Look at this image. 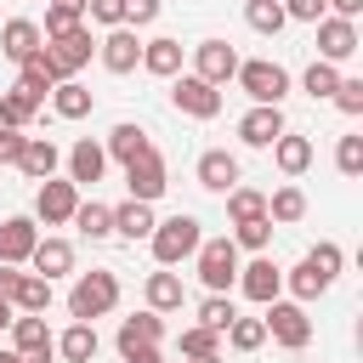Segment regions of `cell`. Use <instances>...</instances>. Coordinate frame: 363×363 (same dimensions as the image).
I'll return each mask as SVG.
<instances>
[{"label":"cell","mask_w":363,"mask_h":363,"mask_svg":"<svg viewBox=\"0 0 363 363\" xmlns=\"http://www.w3.org/2000/svg\"><path fill=\"white\" fill-rule=\"evenodd\" d=\"M40 45H45V34H40V23H28V17H11V23L0 28V51H6L11 62H28Z\"/></svg>","instance_id":"19"},{"label":"cell","mask_w":363,"mask_h":363,"mask_svg":"<svg viewBox=\"0 0 363 363\" xmlns=\"http://www.w3.org/2000/svg\"><path fill=\"white\" fill-rule=\"evenodd\" d=\"M159 17V0H125V23L130 28H142V23H153Z\"/></svg>","instance_id":"48"},{"label":"cell","mask_w":363,"mask_h":363,"mask_svg":"<svg viewBox=\"0 0 363 363\" xmlns=\"http://www.w3.org/2000/svg\"><path fill=\"white\" fill-rule=\"evenodd\" d=\"M51 108H57V119H85L91 113V91L79 79H57L51 85Z\"/></svg>","instance_id":"26"},{"label":"cell","mask_w":363,"mask_h":363,"mask_svg":"<svg viewBox=\"0 0 363 363\" xmlns=\"http://www.w3.org/2000/svg\"><path fill=\"white\" fill-rule=\"evenodd\" d=\"M57 164H62V153H57V142H51V136H23L17 170H23L28 182H45V176H57Z\"/></svg>","instance_id":"17"},{"label":"cell","mask_w":363,"mask_h":363,"mask_svg":"<svg viewBox=\"0 0 363 363\" xmlns=\"http://www.w3.org/2000/svg\"><path fill=\"white\" fill-rule=\"evenodd\" d=\"M11 352L28 357V352H57L51 329H45V312H17L11 318Z\"/></svg>","instance_id":"18"},{"label":"cell","mask_w":363,"mask_h":363,"mask_svg":"<svg viewBox=\"0 0 363 363\" xmlns=\"http://www.w3.org/2000/svg\"><path fill=\"white\" fill-rule=\"evenodd\" d=\"M102 170H108V153H102V142L79 136V142L68 147V182H74V187H96V182H102Z\"/></svg>","instance_id":"16"},{"label":"cell","mask_w":363,"mask_h":363,"mask_svg":"<svg viewBox=\"0 0 363 363\" xmlns=\"http://www.w3.org/2000/svg\"><path fill=\"white\" fill-rule=\"evenodd\" d=\"M142 68L159 79H176L182 74V40H142Z\"/></svg>","instance_id":"23"},{"label":"cell","mask_w":363,"mask_h":363,"mask_svg":"<svg viewBox=\"0 0 363 363\" xmlns=\"http://www.w3.org/2000/svg\"><path fill=\"white\" fill-rule=\"evenodd\" d=\"M238 136H244L250 147H272V142L284 136V108H278V102H255V108L238 119Z\"/></svg>","instance_id":"14"},{"label":"cell","mask_w":363,"mask_h":363,"mask_svg":"<svg viewBox=\"0 0 363 363\" xmlns=\"http://www.w3.org/2000/svg\"><path fill=\"white\" fill-rule=\"evenodd\" d=\"M28 267H34L40 278H62V272H74V244H68V238H40V244L28 250Z\"/></svg>","instance_id":"21"},{"label":"cell","mask_w":363,"mask_h":363,"mask_svg":"<svg viewBox=\"0 0 363 363\" xmlns=\"http://www.w3.org/2000/svg\"><path fill=\"white\" fill-rule=\"evenodd\" d=\"M91 51H96V40H91V28L79 23V28H68L62 40H45V62L57 68V79H74L85 62H91Z\"/></svg>","instance_id":"7"},{"label":"cell","mask_w":363,"mask_h":363,"mask_svg":"<svg viewBox=\"0 0 363 363\" xmlns=\"http://www.w3.org/2000/svg\"><path fill=\"white\" fill-rule=\"evenodd\" d=\"M301 216H306V193H301L295 182H284V187L267 199V221H272V227H289V221H301Z\"/></svg>","instance_id":"28"},{"label":"cell","mask_w":363,"mask_h":363,"mask_svg":"<svg viewBox=\"0 0 363 363\" xmlns=\"http://www.w3.org/2000/svg\"><path fill=\"white\" fill-rule=\"evenodd\" d=\"M96 51H102V68H108V74H130V68H142V40H136L130 23L108 28V40H102Z\"/></svg>","instance_id":"9"},{"label":"cell","mask_w":363,"mask_h":363,"mask_svg":"<svg viewBox=\"0 0 363 363\" xmlns=\"http://www.w3.org/2000/svg\"><path fill=\"white\" fill-rule=\"evenodd\" d=\"M85 17L102 23V28H119L125 23V0H85Z\"/></svg>","instance_id":"45"},{"label":"cell","mask_w":363,"mask_h":363,"mask_svg":"<svg viewBox=\"0 0 363 363\" xmlns=\"http://www.w3.org/2000/svg\"><path fill=\"white\" fill-rule=\"evenodd\" d=\"M11 289H17V267H6V261H0V295L11 301Z\"/></svg>","instance_id":"52"},{"label":"cell","mask_w":363,"mask_h":363,"mask_svg":"<svg viewBox=\"0 0 363 363\" xmlns=\"http://www.w3.org/2000/svg\"><path fill=\"white\" fill-rule=\"evenodd\" d=\"M238 289L255 301V306H267V301H278V289H284V272L272 267V255L261 250L250 267H238Z\"/></svg>","instance_id":"12"},{"label":"cell","mask_w":363,"mask_h":363,"mask_svg":"<svg viewBox=\"0 0 363 363\" xmlns=\"http://www.w3.org/2000/svg\"><path fill=\"white\" fill-rule=\"evenodd\" d=\"M57 352H62V363H91L96 357V323H68L62 329V340H57Z\"/></svg>","instance_id":"25"},{"label":"cell","mask_w":363,"mask_h":363,"mask_svg":"<svg viewBox=\"0 0 363 363\" xmlns=\"http://www.w3.org/2000/svg\"><path fill=\"white\" fill-rule=\"evenodd\" d=\"M193 74L210 79V85H227L238 74V51L227 40H204V45H193Z\"/></svg>","instance_id":"10"},{"label":"cell","mask_w":363,"mask_h":363,"mask_svg":"<svg viewBox=\"0 0 363 363\" xmlns=\"http://www.w3.org/2000/svg\"><path fill=\"white\" fill-rule=\"evenodd\" d=\"M335 164H340V176H363V136H340Z\"/></svg>","instance_id":"44"},{"label":"cell","mask_w":363,"mask_h":363,"mask_svg":"<svg viewBox=\"0 0 363 363\" xmlns=\"http://www.w3.org/2000/svg\"><path fill=\"white\" fill-rule=\"evenodd\" d=\"M323 6H335V17H352V23H357V11H363V0H323Z\"/></svg>","instance_id":"51"},{"label":"cell","mask_w":363,"mask_h":363,"mask_svg":"<svg viewBox=\"0 0 363 363\" xmlns=\"http://www.w3.org/2000/svg\"><path fill=\"white\" fill-rule=\"evenodd\" d=\"M233 227H238V233H233L238 250H255V255H261V250L272 244V221H267V216H255V221H233Z\"/></svg>","instance_id":"40"},{"label":"cell","mask_w":363,"mask_h":363,"mask_svg":"<svg viewBox=\"0 0 363 363\" xmlns=\"http://www.w3.org/2000/svg\"><path fill=\"white\" fill-rule=\"evenodd\" d=\"M113 233H119V238H130V244H136V238H147V233H153V204L125 199V204L113 210Z\"/></svg>","instance_id":"24"},{"label":"cell","mask_w":363,"mask_h":363,"mask_svg":"<svg viewBox=\"0 0 363 363\" xmlns=\"http://www.w3.org/2000/svg\"><path fill=\"white\" fill-rule=\"evenodd\" d=\"M34 113H40V96H34L28 85H11V91L0 96V119H6L11 130H23V125H28Z\"/></svg>","instance_id":"30"},{"label":"cell","mask_w":363,"mask_h":363,"mask_svg":"<svg viewBox=\"0 0 363 363\" xmlns=\"http://www.w3.org/2000/svg\"><path fill=\"white\" fill-rule=\"evenodd\" d=\"M244 23H250L255 34H278L289 17H284V6H278V0H250V6H244Z\"/></svg>","instance_id":"38"},{"label":"cell","mask_w":363,"mask_h":363,"mask_svg":"<svg viewBox=\"0 0 363 363\" xmlns=\"http://www.w3.org/2000/svg\"><path fill=\"white\" fill-rule=\"evenodd\" d=\"M11 306H17V312H45V306H51V278H40V272H17Z\"/></svg>","instance_id":"29"},{"label":"cell","mask_w":363,"mask_h":363,"mask_svg":"<svg viewBox=\"0 0 363 363\" xmlns=\"http://www.w3.org/2000/svg\"><path fill=\"white\" fill-rule=\"evenodd\" d=\"M68 28H79V11H74V6H57V0H51V6H45V23H40V34H45V40H62Z\"/></svg>","instance_id":"43"},{"label":"cell","mask_w":363,"mask_h":363,"mask_svg":"<svg viewBox=\"0 0 363 363\" xmlns=\"http://www.w3.org/2000/svg\"><path fill=\"white\" fill-rule=\"evenodd\" d=\"M0 125H6V119H0Z\"/></svg>","instance_id":"58"},{"label":"cell","mask_w":363,"mask_h":363,"mask_svg":"<svg viewBox=\"0 0 363 363\" xmlns=\"http://www.w3.org/2000/svg\"><path fill=\"white\" fill-rule=\"evenodd\" d=\"M301 85H306V96H335V85H340V68L318 57V62H312V68L301 74Z\"/></svg>","instance_id":"39"},{"label":"cell","mask_w":363,"mask_h":363,"mask_svg":"<svg viewBox=\"0 0 363 363\" xmlns=\"http://www.w3.org/2000/svg\"><path fill=\"white\" fill-rule=\"evenodd\" d=\"M17 153H23V130L0 125V164H17Z\"/></svg>","instance_id":"50"},{"label":"cell","mask_w":363,"mask_h":363,"mask_svg":"<svg viewBox=\"0 0 363 363\" xmlns=\"http://www.w3.org/2000/svg\"><path fill=\"white\" fill-rule=\"evenodd\" d=\"M34 244H40L34 216H6V221H0V261H6V267H23Z\"/></svg>","instance_id":"15"},{"label":"cell","mask_w":363,"mask_h":363,"mask_svg":"<svg viewBox=\"0 0 363 363\" xmlns=\"http://www.w3.org/2000/svg\"><path fill=\"white\" fill-rule=\"evenodd\" d=\"M74 227H79L85 238H108V233H113V210L96 204V199H91V204H74Z\"/></svg>","instance_id":"34"},{"label":"cell","mask_w":363,"mask_h":363,"mask_svg":"<svg viewBox=\"0 0 363 363\" xmlns=\"http://www.w3.org/2000/svg\"><path fill=\"white\" fill-rule=\"evenodd\" d=\"M176 352H182V357H210V352H221V335L204 329V323H187V329L176 335Z\"/></svg>","instance_id":"36"},{"label":"cell","mask_w":363,"mask_h":363,"mask_svg":"<svg viewBox=\"0 0 363 363\" xmlns=\"http://www.w3.org/2000/svg\"><path fill=\"white\" fill-rule=\"evenodd\" d=\"M170 102H176V113H187V119H216V113H221V85H210V79H199V74H176V79H170Z\"/></svg>","instance_id":"6"},{"label":"cell","mask_w":363,"mask_h":363,"mask_svg":"<svg viewBox=\"0 0 363 363\" xmlns=\"http://www.w3.org/2000/svg\"><path fill=\"white\" fill-rule=\"evenodd\" d=\"M119 357H125V363H164V357H159V346H147V340H130V346H119Z\"/></svg>","instance_id":"49"},{"label":"cell","mask_w":363,"mask_h":363,"mask_svg":"<svg viewBox=\"0 0 363 363\" xmlns=\"http://www.w3.org/2000/svg\"><path fill=\"white\" fill-rule=\"evenodd\" d=\"M125 187H130V199H142V204H153V199L170 187V182H164V159H159V147L125 164Z\"/></svg>","instance_id":"11"},{"label":"cell","mask_w":363,"mask_h":363,"mask_svg":"<svg viewBox=\"0 0 363 363\" xmlns=\"http://www.w3.org/2000/svg\"><path fill=\"white\" fill-rule=\"evenodd\" d=\"M0 363H23V357H17V352H0Z\"/></svg>","instance_id":"57"},{"label":"cell","mask_w":363,"mask_h":363,"mask_svg":"<svg viewBox=\"0 0 363 363\" xmlns=\"http://www.w3.org/2000/svg\"><path fill=\"white\" fill-rule=\"evenodd\" d=\"M130 340H147V346H159L164 340V318L147 306V312H136V318H125L119 323V346H130Z\"/></svg>","instance_id":"32"},{"label":"cell","mask_w":363,"mask_h":363,"mask_svg":"<svg viewBox=\"0 0 363 363\" xmlns=\"http://www.w3.org/2000/svg\"><path fill=\"white\" fill-rule=\"evenodd\" d=\"M187 363H221V352H210V357H187Z\"/></svg>","instance_id":"56"},{"label":"cell","mask_w":363,"mask_h":363,"mask_svg":"<svg viewBox=\"0 0 363 363\" xmlns=\"http://www.w3.org/2000/svg\"><path fill=\"white\" fill-rule=\"evenodd\" d=\"M199 187H210V193L238 187V159H233L227 147H210V153L199 159Z\"/></svg>","instance_id":"22"},{"label":"cell","mask_w":363,"mask_h":363,"mask_svg":"<svg viewBox=\"0 0 363 363\" xmlns=\"http://www.w3.org/2000/svg\"><path fill=\"white\" fill-rule=\"evenodd\" d=\"M267 340H278L284 352H301L306 340H312V318H306V306L301 301H267Z\"/></svg>","instance_id":"4"},{"label":"cell","mask_w":363,"mask_h":363,"mask_svg":"<svg viewBox=\"0 0 363 363\" xmlns=\"http://www.w3.org/2000/svg\"><path fill=\"white\" fill-rule=\"evenodd\" d=\"M11 318H17V306H11V301H6V295H0V335H6V329H11Z\"/></svg>","instance_id":"53"},{"label":"cell","mask_w":363,"mask_h":363,"mask_svg":"<svg viewBox=\"0 0 363 363\" xmlns=\"http://www.w3.org/2000/svg\"><path fill=\"white\" fill-rule=\"evenodd\" d=\"M233 79L244 85V96H250V102H284V96H289V68H284V62H267V57L238 62V74H233Z\"/></svg>","instance_id":"5"},{"label":"cell","mask_w":363,"mask_h":363,"mask_svg":"<svg viewBox=\"0 0 363 363\" xmlns=\"http://www.w3.org/2000/svg\"><path fill=\"white\" fill-rule=\"evenodd\" d=\"M289 289H295V301H318V295L329 289V278H323V272H318L312 261H301V267L289 272Z\"/></svg>","instance_id":"41"},{"label":"cell","mask_w":363,"mask_h":363,"mask_svg":"<svg viewBox=\"0 0 363 363\" xmlns=\"http://www.w3.org/2000/svg\"><path fill=\"white\" fill-rule=\"evenodd\" d=\"M57 6H74V11H79V17H85V0H57Z\"/></svg>","instance_id":"55"},{"label":"cell","mask_w":363,"mask_h":363,"mask_svg":"<svg viewBox=\"0 0 363 363\" xmlns=\"http://www.w3.org/2000/svg\"><path fill=\"white\" fill-rule=\"evenodd\" d=\"M357 51V23L352 17H318V57L323 62H346Z\"/></svg>","instance_id":"13"},{"label":"cell","mask_w":363,"mask_h":363,"mask_svg":"<svg viewBox=\"0 0 363 363\" xmlns=\"http://www.w3.org/2000/svg\"><path fill=\"white\" fill-rule=\"evenodd\" d=\"M17 68H23V74H17V85H28V91H34L40 102H45V96H51V85H57V68L45 62V45H40V51H34L28 62H17Z\"/></svg>","instance_id":"31"},{"label":"cell","mask_w":363,"mask_h":363,"mask_svg":"<svg viewBox=\"0 0 363 363\" xmlns=\"http://www.w3.org/2000/svg\"><path fill=\"white\" fill-rule=\"evenodd\" d=\"M51 357H57V352H28L23 363H51Z\"/></svg>","instance_id":"54"},{"label":"cell","mask_w":363,"mask_h":363,"mask_svg":"<svg viewBox=\"0 0 363 363\" xmlns=\"http://www.w3.org/2000/svg\"><path fill=\"white\" fill-rule=\"evenodd\" d=\"M278 6H284V17H295V23H318V17H329L323 0H278Z\"/></svg>","instance_id":"47"},{"label":"cell","mask_w":363,"mask_h":363,"mask_svg":"<svg viewBox=\"0 0 363 363\" xmlns=\"http://www.w3.org/2000/svg\"><path fill=\"white\" fill-rule=\"evenodd\" d=\"M199 238H204L199 216H164V221H153V233H147V244H153V261H159V267L187 261V255L199 250Z\"/></svg>","instance_id":"1"},{"label":"cell","mask_w":363,"mask_h":363,"mask_svg":"<svg viewBox=\"0 0 363 363\" xmlns=\"http://www.w3.org/2000/svg\"><path fill=\"white\" fill-rule=\"evenodd\" d=\"M335 108H340V113H363V79H346V74H340V85H335Z\"/></svg>","instance_id":"46"},{"label":"cell","mask_w":363,"mask_h":363,"mask_svg":"<svg viewBox=\"0 0 363 363\" xmlns=\"http://www.w3.org/2000/svg\"><path fill=\"white\" fill-rule=\"evenodd\" d=\"M193 255H199V278H204L210 295H227L238 284V244L233 238H199Z\"/></svg>","instance_id":"3"},{"label":"cell","mask_w":363,"mask_h":363,"mask_svg":"<svg viewBox=\"0 0 363 363\" xmlns=\"http://www.w3.org/2000/svg\"><path fill=\"white\" fill-rule=\"evenodd\" d=\"M227 216H233V221L267 216V193H255V187H227Z\"/></svg>","instance_id":"37"},{"label":"cell","mask_w":363,"mask_h":363,"mask_svg":"<svg viewBox=\"0 0 363 363\" xmlns=\"http://www.w3.org/2000/svg\"><path fill=\"white\" fill-rule=\"evenodd\" d=\"M233 318H238V312H233V301H227V295H204V301H199V323H204V329H216V335H221Z\"/></svg>","instance_id":"42"},{"label":"cell","mask_w":363,"mask_h":363,"mask_svg":"<svg viewBox=\"0 0 363 363\" xmlns=\"http://www.w3.org/2000/svg\"><path fill=\"white\" fill-rule=\"evenodd\" d=\"M272 164H278L284 176H301V170L312 164V142H306V136H289V130H284V136L272 142Z\"/></svg>","instance_id":"27"},{"label":"cell","mask_w":363,"mask_h":363,"mask_svg":"<svg viewBox=\"0 0 363 363\" xmlns=\"http://www.w3.org/2000/svg\"><path fill=\"white\" fill-rule=\"evenodd\" d=\"M221 335H227L233 352H261V346H267V323H261V318H233Z\"/></svg>","instance_id":"33"},{"label":"cell","mask_w":363,"mask_h":363,"mask_svg":"<svg viewBox=\"0 0 363 363\" xmlns=\"http://www.w3.org/2000/svg\"><path fill=\"white\" fill-rule=\"evenodd\" d=\"M102 153H108V159H119V164H130V159H142V153H153V142H147V130H142L136 119H125V125H113V130H108V142H102Z\"/></svg>","instance_id":"20"},{"label":"cell","mask_w":363,"mask_h":363,"mask_svg":"<svg viewBox=\"0 0 363 363\" xmlns=\"http://www.w3.org/2000/svg\"><path fill=\"white\" fill-rule=\"evenodd\" d=\"M147 306L153 312H176L182 306V278L176 272H153L147 278Z\"/></svg>","instance_id":"35"},{"label":"cell","mask_w":363,"mask_h":363,"mask_svg":"<svg viewBox=\"0 0 363 363\" xmlns=\"http://www.w3.org/2000/svg\"><path fill=\"white\" fill-rule=\"evenodd\" d=\"M119 306V278L113 272H79V284L68 289V312L79 318V323H96V318H108Z\"/></svg>","instance_id":"2"},{"label":"cell","mask_w":363,"mask_h":363,"mask_svg":"<svg viewBox=\"0 0 363 363\" xmlns=\"http://www.w3.org/2000/svg\"><path fill=\"white\" fill-rule=\"evenodd\" d=\"M74 204H79V187H74V182H57V176H45L40 193H34V216H40L45 227L74 221Z\"/></svg>","instance_id":"8"}]
</instances>
